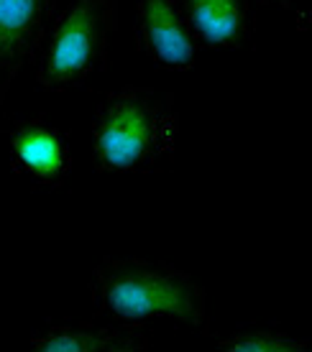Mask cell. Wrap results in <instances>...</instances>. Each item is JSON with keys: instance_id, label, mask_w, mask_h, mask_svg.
Returning a JSON list of instances; mask_svg holds the SVG:
<instances>
[{"instance_id": "obj_1", "label": "cell", "mask_w": 312, "mask_h": 352, "mask_svg": "<svg viewBox=\"0 0 312 352\" xmlns=\"http://www.w3.org/2000/svg\"><path fill=\"white\" fill-rule=\"evenodd\" d=\"M87 291L103 322L143 327L167 319L200 335L210 332L205 289L192 273L167 261L103 258L90 273Z\"/></svg>"}, {"instance_id": "obj_2", "label": "cell", "mask_w": 312, "mask_h": 352, "mask_svg": "<svg viewBox=\"0 0 312 352\" xmlns=\"http://www.w3.org/2000/svg\"><path fill=\"white\" fill-rule=\"evenodd\" d=\"M174 97L123 85L100 100L92 120V161L100 174H152L169 166L177 151Z\"/></svg>"}, {"instance_id": "obj_3", "label": "cell", "mask_w": 312, "mask_h": 352, "mask_svg": "<svg viewBox=\"0 0 312 352\" xmlns=\"http://www.w3.org/2000/svg\"><path fill=\"white\" fill-rule=\"evenodd\" d=\"M118 28V0H70L54 18L36 56V82L46 92H67L95 80L110 64Z\"/></svg>"}, {"instance_id": "obj_4", "label": "cell", "mask_w": 312, "mask_h": 352, "mask_svg": "<svg viewBox=\"0 0 312 352\" xmlns=\"http://www.w3.org/2000/svg\"><path fill=\"white\" fill-rule=\"evenodd\" d=\"M136 49L161 69L195 67L197 41L179 0H136Z\"/></svg>"}, {"instance_id": "obj_5", "label": "cell", "mask_w": 312, "mask_h": 352, "mask_svg": "<svg viewBox=\"0 0 312 352\" xmlns=\"http://www.w3.org/2000/svg\"><path fill=\"white\" fill-rule=\"evenodd\" d=\"M54 21V0H0V102L36 62Z\"/></svg>"}, {"instance_id": "obj_6", "label": "cell", "mask_w": 312, "mask_h": 352, "mask_svg": "<svg viewBox=\"0 0 312 352\" xmlns=\"http://www.w3.org/2000/svg\"><path fill=\"white\" fill-rule=\"evenodd\" d=\"M8 164L18 176L56 186L72 171V153L59 128L46 120H21L8 131Z\"/></svg>"}, {"instance_id": "obj_7", "label": "cell", "mask_w": 312, "mask_h": 352, "mask_svg": "<svg viewBox=\"0 0 312 352\" xmlns=\"http://www.w3.org/2000/svg\"><path fill=\"white\" fill-rule=\"evenodd\" d=\"M28 344L41 352H146L152 337L141 327L116 322H46L28 337Z\"/></svg>"}, {"instance_id": "obj_8", "label": "cell", "mask_w": 312, "mask_h": 352, "mask_svg": "<svg viewBox=\"0 0 312 352\" xmlns=\"http://www.w3.org/2000/svg\"><path fill=\"white\" fill-rule=\"evenodd\" d=\"M197 44L246 49L256 36L253 0H179Z\"/></svg>"}, {"instance_id": "obj_9", "label": "cell", "mask_w": 312, "mask_h": 352, "mask_svg": "<svg viewBox=\"0 0 312 352\" xmlns=\"http://www.w3.org/2000/svg\"><path fill=\"white\" fill-rule=\"evenodd\" d=\"M220 350H233V352H304L310 350L307 340L267 327V329H243L236 335L225 337L218 342Z\"/></svg>"}, {"instance_id": "obj_10", "label": "cell", "mask_w": 312, "mask_h": 352, "mask_svg": "<svg viewBox=\"0 0 312 352\" xmlns=\"http://www.w3.org/2000/svg\"><path fill=\"white\" fill-rule=\"evenodd\" d=\"M269 3H277V6H282L284 10H292L295 6H292V0H269Z\"/></svg>"}]
</instances>
